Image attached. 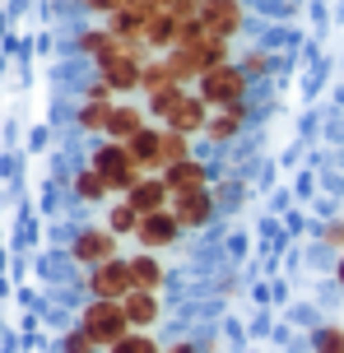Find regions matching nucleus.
<instances>
[{"instance_id": "obj_6", "label": "nucleus", "mask_w": 344, "mask_h": 353, "mask_svg": "<svg viewBox=\"0 0 344 353\" xmlns=\"http://www.w3.org/2000/svg\"><path fill=\"white\" fill-rule=\"evenodd\" d=\"M135 288V279H130V256H117V261H103L89 270V293L93 298H112L121 302Z\"/></svg>"}, {"instance_id": "obj_27", "label": "nucleus", "mask_w": 344, "mask_h": 353, "mask_svg": "<svg viewBox=\"0 0 344 353\" xmlns=\"http://www.w3.org/2000/svg\"><path fill=\"white\" fill-rule=\"evenodd\" d=\"M79 5H84V10H89V14H117V10H121V5H140V0H79Z\"/></svg>"}, {"instance_id": "obj_1", "label": "nucleus", "mask_w": 344, "mask_h": 353, "mask_svg": "<svg viewBox=\"0 0 344 353\" xmlns=\"http://www.w3.org/2000/svg\"><path fill=\"white\" fill-rule=\"evenodd\" d=\"M163 61H168V70H172V79L191 88L200 74H210L214 65L228 61V42H223V37H210L196 23V28H186V33H181V42L172 47V52H163Z\"/></svg>"}, {"instance_id": "obj_25", "label": "nucleus", "mask_w": 344, "mask_h": 353, "mask_svg": "<svg viewBox=\"0 0 344 353\" xmlns=\"http://www.w3.org/2000/svg\"><path fill=\"white\" fill-rule=\"evenodd\" d=\"M108 353H163V349H159V339H154V335H145V330H130V335L117 339Z\"/></svg>"}, {"instance_id": "obj_3", "label": "nucleus", "mask_w": 344, "mask_h": 353, "mask_svg": "<svg viewBox=\"0 0 344 353\" xmlns=\"http://www.w3.org/2000/svg\"><path fill=\"white\" fill-rule=\"evenodd\" d=\"M79 330L98 344V349H112L117 339L130 335V321H126V307L112 298H93L84 312H79Z\"/></svg>"}, {"instance_id": "obj_10", "label": "nucleus", "mask_w": 344, "mask_h": 353, "mask_svg": "<svg viewBox=\"0 0 344 353\" xmlns=\"http://www.w3.org/2000/svg\"><path fill=\"white\" fill-rule=\"evenodd\" d=\"M126 200L140 210V219L145 214H159V210H168L172 205V191H168V181H163V172H145L135 186L126 191Z\"/></svg>"}, {"instance_id": "obj_17", "label": "nucleus", "mask_w": 344, "mask_h": 353, "mask_svg": "<svg viewBox=\"0 0 344 353\" xmlns=\"http://www.w3.org/2000/svg\"><path fill=\"white\" fill-rule=\"evenodd\" d=\"M130 279H135V288H145V293H159L163 288V261H159V251L130 256Z\"/></svg>"}, {"instance_id": "obj_31", "label": "nucleus", "mask_w": 344, "mask_h": 353, "mask_svg": "<svg viewBox=\"0 0 344 353\" xmlns=\"http://www.w3.org/2000/svg\"><path fill=\"white\" fill-rule=\"evenodd\" d=\"M163 353H200L196 344H186V339H181V344H172V349H163Z\"/></svg>"}, {"instance_id": "obj_24", "label": "nucleus", "mask_w": 344, "mask_h": 353, "mask_svg": "<svg viewBox=\"0 0 344 353\" xmlns=\"http://www.w3.org/2000/svg\"><path fill=\"white\" fill-rule=\"evenodd\" d=\"M191 159V135H181V130H168L163 125V172L172 168V163Z\"/></svg>"}, {"instance_id": "obj_2", "label": "nucleus", "mask_w": 344, "mask_h": 353, "mask_svg": "<svg viewBox=\"0 0 344 353\" xmlns=\"http://www.w3.org/2000/svg\"><path fill=\"white\" fill-rule=\"evenodd\" d=\"M89 168L103 176V181H108V191H112V195H126L130 186H135V181L145 176V168L135 163V154H130L121 140H103L98 149H93Z\"/></svg>"}, {"instance_id": "obj_23", "label": "nucleus", "mask_w": 344, "mask_h": 353, "mask_svg": "<svg viewBox=\"0 0 344 353\" xmlns=\"http://www.w3.org/2000/svg\"><path fill=\"white\" fill-rule=\"evenodd\" d=\"M112 42H117V37H112V33H108V23H103V28H84L74 47H79V52L89 56V61H98L103 52H112Z\"/></svg>"}, {"instance_id": "obj_13", "label": "nucleus", "mask_w": 344, "mask_h": 353, "mask_svg": "<svg viewBox=\"0 0 344 353\" xmlns=\"http://www.w3.org/2000/svg\"><path fill=\"white\" fill-rule=\"evenodd\" d=\"M121 307H126L130 330H154V325H159V316H163L159 293H145V288H130L126 298H121Z\"/></svg>"}, {"instance_id": "obj_7", "label": "nucleus", "mask_w": 344, "mask_h": 353, "mask_svg": "<svg viewBox=\"0 0 344 353\" xmlns=\"http://www.w3.org/2000/svg\"><path fill=\"white\" fill-rule=\"evenodd\" d=\"M117 242H121V237H117L108 223H103V228H79L74 242H70V256L84 265V270H93V265H103V261H117Z\"/></svg>"}, {"instance_id": "obj_5", "label": "nucleus", "mask_w": 344, "mask_h": 353, "mask_svg": "<svg viewBox=\"0 0 344 353\" xmlns=\"http://www.w3.org/2000/svg\"><path fill=\"white\" fill-rule=\"evenodd\" d=\"M200 28L210 37H223V42H233L242 33V23H247V5L242 0H200Z\"/></svg>"}, {"instance_id": "obj_11", "label": "nucleus", "mask_w": 344, "mask_h": 353, "mask_svg": "<svg viewBox=\"0 0 344 353\" xmlns=\"http://www.w3.org/2000/svg\"><path fill=\"white\" fill-rule=\"evenodd\" d=\"M210 112H214V107L205 103L200 93H186V98L177 103V112H172L163 125H168V130H181V135H205V125H210Z\"/></svg>"}, {"instance_id": "obj_21", "label": "nucleus", "mask_w": 344, "mask_h": 353, "mask_svg": "<svg viewBox=\"0 0 344 353\" xmlns=\"http://www.w3.org/2000/svg\"><path fill=\"white\" fill-rule=\"evenodd\" d=\"M108 228L117 232V237H135V228H140V210L130 205L126 195H121V200L108 210Z\"/></svg>"}, {"instance_id": "obj_15", "label": "nucleus", "mask_w": 344, "mask_h": 353, "mask_svg": "<svg viewBox=\"0 0 344 353\" xmlns=\"http://www.w3.org/2000/svg\"><path fill=\"white\" fill-rule=\"evenodd\" d=\"M163 181H168V191L172 195H181V191H200V186H210V168L191 154V159H181V163H172L163 172Z\"/></svg>"}, {"instance_id": "obj_8", "label": "nucleus", "mask_w": 344, "mask_h": 353, "mask_svg": "<svg viewBox=\"0 0 344 353\" xmlns=\"http://www.w3.org/2000/svg\"><path fill=\"white\" fill-rule=\"evenodd\" d=\"M181 232H186V228L177 223V214H172V210H159V214H145V219H140L135 242H140V251H168V247H177Z\"/></svg>"}, {"instance_id": "obj_22", "label": "nucleus", "mask_w": 344, "mask_h": 353, "mask_svg": "<svg viewBox=\"0 0 344 353\" xmlns=\"http://www.w3.org/2000/svg\"><path fill=\"white\" fill-rule=\"evenodd\" d=\"M168 84H177V79H172V70H168V61L163 56H154V61H149L145 65V74H140V93H159V88H168Z\"/></svg>"}, {"instance_id": "obj_26", "label": "nucleus", "mask_w": 344, "mask_h": 353, "mask_svg": "<svg viewBox=\"0 0 344 353\" xmlns=\"http://www.w3.org/2000/svg\"><path fill=\"white\" fill-rule=\"evenodd\" d=\"M312 344H316V353H344V325H321Z\"/></svg>"}, {"instance_id": "obj_20", "label": "nucleus", "mask_w": 344, "mask_h": 353, "mask_svg": "<svg viewBox=\"0 0 344 353\" xmlns=\"http://www.w3.org/2000/svg\"><path fill=\"white\" fill-rule=\"evenodd\" d=\"M74 195H79L84 205H103L112 191H108V181L93 172V168H79V172H74Z\"/></svg>"}, {"instance_id": "obj_9", "label": "nucleus", "mask_w": 344, "mask_h": 353, "mask_svg": "<svg viewBox=\"0 0 344 353\" xmlns=\"http://www.w3.org/2000/svg\"><path fill=\"white\" fill-rule=\"evenodd\" d=\"M168 210L177 214V223L186 232H196V228H205V223L214 219V191H210V186H200V191H181V195H172Z\"/></svg>"}, {"instance_id": "obj_18", "label": "nucleus", "mask_w": 344, "mask_h": 353, "mask_svg": "<svg viewBox=\"0 0 344 353\" xmlns=\"http://www.w3.org/2000/svg\"><path fill=\"white\" fill-rule=\"evenodd\" d=\"M186 93H191V88H186V84H168V88H159V93H149L145 112H149V117H154V121H159V125H163L168 117L177 112V103H181V98H186Z\"/></svg>"}, {"instance_id": "obj_14", "label": "nucleus", "mask_w": 344, "mask_h": 353, "mask_svg": "<svg viewBox=\"0 0 344 353\" xmlns=\"http://www.w3.org/2000/svg\"><path fill=\"white\" fill-rule=\"evenodd\" d=\"M242 125H247V103L214 107V112H210V125H205V140L228 144V140H237V135H242Z\"/></svg>"}, {"instance_id": "obj_12", "label": "nucleus", "mask_w": 344, "mask_h": 353, "mask_svg": "<svg viewBox=\"0 0 344 353\" xmlns=\"http://www.w3.org/2000/svg\"><path fill=\"white\" fill-rule=\"evenodd\" d=\"M126 149L135 154V163L145 172H163V125H145L140 135H130Z\"/></svg>"}, {"instance_id": "obj_30", "label": "nucleus", "mask_w": 344, "mask_h": 353, "mask_svg": "<svg viewBox=\"0 0 344 353\" xmlns=\"http://www.w3.org/2000/svg\"><path fill=\"white\" fill-rule=\"evenodd\" d=\"M237 65H242V70H247V74H261V70H265V65H270V61H265V52H252V56H247V61H237Z\"/></svg>"}, {"instance_id": "obj_19", "label": "nucleus", "mask_w": 344, "mask_h": 353, "mask_svg": "<svg viewBox=\"0 0 344 353\" xmlns=\"http://www.w3.org/2000/svg\"><path fill=\"white\" fill-rule=\"evenodd\" d=\"M112 107H117V103H89V98H84V107H79L74 125H79V130H89V135H108Z\"/></svg>"}, {"instance_id": "obj_28", "label": "nucleus", "mask_w": 344, "mask_h": 353, "mask_svg": "<svg viewBox=\"0 0 344 353\" xmlns=\"http://www.w3.org/2000/svg\"><path fill=\"white\" fill-rule=\"evenodd\" d=\"M65 353H98V344H93L84 330H70V335H65Z\"/></svg>"}, {"instance_id": "obj_16", "label": "nucleus", "mask_w": 344, "mask_h": 353, "mask_svg": "<svg viewBox=\"0 0 344 353\" xmlns=\"http://www.w3.org/2000/svg\"><path fill=\"white\" fill-rule=\"evenodd\" d=\"M145 125H149V112H145V107L117 103V107H112V121H108V140H121V144H126L130 135H140Z\"/></svg>"}, {"instance_id": "obj_32", "label": "nucleus", "mask_w": 344, "mask_h": 353, "mask_svg": "<svg viewBox=\"0 0 344 353\" xmlns=\"http://www.w3.org/2000/svg\"><path fill=\"white\" fill-rule=\"evenodd\" d=\"M335 279H340V288H344V251H340V261H335Z\"/></svg>"}, {"instance_id": "obj_4", "label": "nucleus", "mask_w": 344, "mask_h": 353, "mask_svg": "<svg viewBox=\"0 0 344 353\" xmlns=\"http://www.w3.org/2000/svg\"><path fill=\"white\" fill-rule=\"evenodd\" d=\"M247 88H252V74L242 70L237 61H223V65H214L210 74H200V79H196V93H200L210 107L247 103Z\"/></svg>"}, {"instance_id": "obj_29", "label": "nucleus", "mask_w": 344, "mask_h": 353, "mask_svg": "<svg viewBox=\"0 0 344 353\" xmlns=\"http://www.w3.org/2000/svg\"><path fill=\"white\" fill-rule=\"evenodd\" d=\"M321 242H326V247H335V251H344V219H340V223H326V228H321Z\"/></svg>"}]
</instances>
